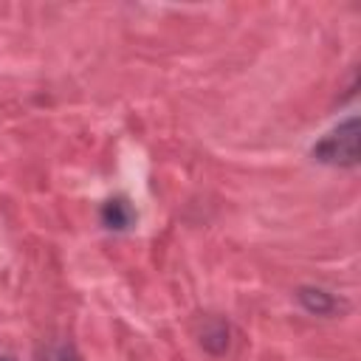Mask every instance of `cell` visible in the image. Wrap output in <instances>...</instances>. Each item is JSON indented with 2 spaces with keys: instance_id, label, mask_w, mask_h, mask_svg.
Listing matches in <instances>:
<instances>
[{
  "instance_id": "cell-1",
  "label": "cell",
  "mask_w": 361,
  "mask_h": 361,
  "mask_svg": "<svg viewBox=\"0 0 361 361\" xmlns=\"http://www.w3.org/2000/svg\"><path fill=\"white\" fill-rule=\"evenodd\" d=\"M313 161L327 164V166H341L353 169L358 166V116H350L338 127H333L327 135H322L310 147Z\"/></svg>"
},
{
  "instance_id": "cell-2",
  "label": "cell",
  "mask_w": 361,
  "mask_h": 361,
  "mask_svg": "<svg viewBox=\"0 0 361 361\" xmlns=\"http://www.w3.org/2000/svg\"><path fill=\"white\" fill-rule=\"evenodd\" d=\"M296 302L310 316H336L347 307L344 299H338L336 293H330L327 288H319V285H299L296 288Z\"/></svg>"
},
{
  "instance_id": "cell-3",
  "label": "cell",
  "mask_w": 361,
  "mask_h": 361,
  "mask_svg": "<svg viewBox=\"0 0 361 361\" xmlns=\"http://www.w3.org/2000/svg\"><path fill=\"white\" fill-rule=\"evenodd\" d=\"M99 220H102V226H104L107 231L121 234V231H130V228L135 226L138 214H135V209H133V203H130L127 197L116 195V197H107V200L102 203Z\"/></svg>"
},
{
  "instance_id": "cell-4",
  "label": "cell",
  "mask_w": 361,
  "mask_h": 361,
  "mask_svg": "<svg viewBox=\"0 0 361 361\" xmlns=\"http://www.w3.org/2000/svg\"><path fill=\"white\" fill-rule=\"evenodd\" d=\"M197 341H200V347L206 353L223 355L228 350V344H231V327H228V322L223 316H206L203 324H200V330H197Z\"/></svg>"
},
{
  "instance_id": "cell-5",
  "label": "cell",
  "mask_w": 361,
  "mask_h": 361,
  "mask_svg": "<svg viewBox=\"0 0 361 361\" xmlns=\"http://www.w3.org/2000/svg\"><path fill=\"white\" fill-rule=\"evenodd\" d=\"M37 361H82L79 350L73 347V341L62 338V341H48L39 347Z\"/></svg>"
},
{
  "instance_id": "cell-6",
  "label": "cell",
  "mask_w": 361,
  "mask_h": 361,
  "mask_svg": "<svg viewBox=\"0 0 361 361\" xmlns=\"http://www.w3.org/2000/svg\"><path fill=\"white\" fill-rule=\"evenodd\" d=\"M0 361H14V355H0Z\"/></svg>"
}]
</instances>
